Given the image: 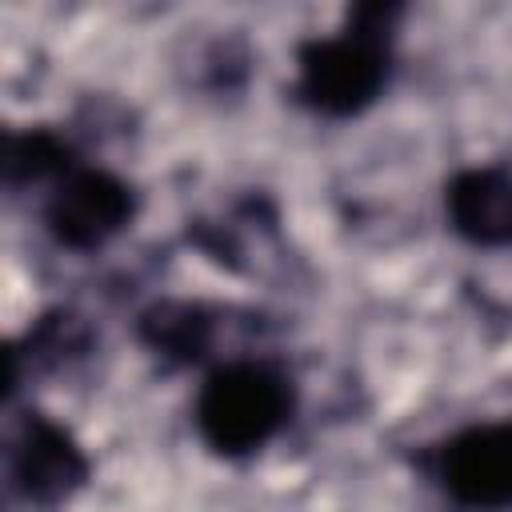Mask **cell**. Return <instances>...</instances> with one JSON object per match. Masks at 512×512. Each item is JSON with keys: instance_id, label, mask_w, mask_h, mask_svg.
<instances>
[{"instance_id": "6da1fadb", "label": "cell", "mask_w": 512, "mask_h": 512, "mask_svg": "<svg viewBox=\"0 0 512 512\" xmlns=\"http://www.w3.org/2000/svg\"><path fill=\"white\" fill-rule=\"evenodd\" d=\"M396 4H356L336 36H312L296 48V100L320 116H360L388 84Z\"/></svg>"}, {"instance_id": "7a4b0ae2", "label": "cell", "mask_w": 512, "mask_h": 512, "mask_svg": "<svg viewBox=\"0 0 512 512\" xmlns=\"http://www.w3.org/2000/svg\"><path fill=\"white\" fill-rule=\"evenodd\" d=\"M292 416V384L264 360L220 364L196 396V432L216 456L264 448Z\"/></svg>"}, {"instance_id": "3957f363", "label": "cell", "mask_w": 512, "mask_h": 512, "mask_svg": "<svg viewBox=\"0 0 512 512\" xmlns=\"http://www.w3.org/2000/svg\"><path fill=\"white\" fill-rule=\"evenodd\" d=\"M132 212L136 196L120 176L104 168H68L44 204V224L56 244L72 252H92L124 232Z\"/></svg>"}, {"instance_id": "277c9868", "label": "cell", "mask_w": 512, "mask_h": 512, "mask_svg": "<svg viewBox=\"0 0 512 512\" xmlns=\"http://www.w3.org/2000/svg\"><path fill=\"white\" fill-rule=\"evenodd\" d=\"M436 484L468 508H512V420L472 424L432 452Z\"/></svg>"}, {"instance_id": "5b68a950", "label": "cell", "mask_w": 512, "mask_h": 512, "mask_svg": "<svg viewBox=\"0 0 512 512\" xmlns=\"http://www.w3.org/2000/svg\"><path fill=\"white\" fill-rule=\"evenodd\" d=\"M8 468H12V484L20 488V496L36 508H52L68 500L88 480L84 448L72 440L68 428H60L56 420L40 412L24 416L12 440V452H8Z\"/></svg>"}, {"instance_id": "8992f818", "label": "cell", "mask_w": 512, "mask_h": 512, "mask_svg": "<svg viewBox=\"0 0 512 512\" xmlns=\"http://www.w3.org/2000/svg\"><path fill=\"white\" fill-rule=\"evenodd\" d=\"M444 212L456 236L480 248L512 244V172L464 168L444 188Z\"/></svg>"}, {"instance_id": "52a82bcc", "label": "cell", "mask_w": 512, "mask_h": 512, "mask_svg": "<svg viewBox=\"0 0 512 512\" xmlns=\"http://www.w3.org/2000/svg\"><path fill=\"white\" fill-rule=\"evenodd\" d=\"M140 336L152 352L172 360H200L212 344V320L200 304L164 300L140 316Z\"/></svg>"}, {"instance_id": "ba28073f", "label": "cell", "mask_w": 512, "mask_h": 512, "mask_svg": "<svg viewBox=\"0 0 512 512\" xmlns=\"http://www.w3.org/2000/svg\"><path fill=\"white\" fill-rule=\"evenodd\" d=\"M68 168H72L68 148L52 132H8V140H4V172H8V184L64 176Z\"/></svg>"}]
</instances>
